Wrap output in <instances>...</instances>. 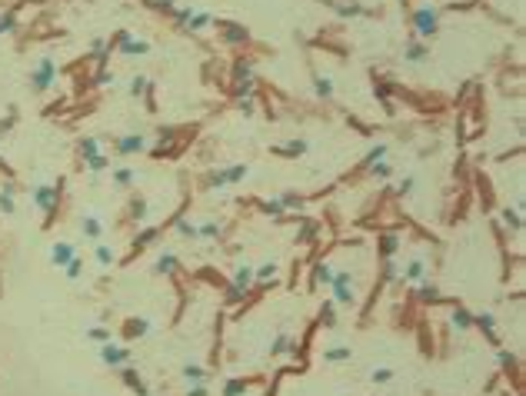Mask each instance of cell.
Returning <instances> with one entry per match:
<instances>
[{
	"label": "cell",
	"instance_id": "obj_1",
	"mask_svg": "<svg viewBox=\"0 0 526 396\" xmlns=\"http://www.w3.org/2000/svg\"><path fill=\"white\" fill-rule=\"evenodd\" d=\"M54 80H57V64L54 60H40V64L33 67V73H30V87L43 94V90L54 87Z\"/></svg>",
	"mask_w": 526,
	"mask_h": 396
},
{
	"label": "cell",
	"instance_id": "obj_2",
	"mask_svg": "<svg viewBox=\"0 0 526 396\" xmlns=\"http://www.w3.org/2000/svg\"><path fill=\"white\" fill-rule=\"evenodd\" d=\"M413 27H416V33H420L423 40H430L433 33H436V27H440L436 10H433V7H420V10L413 14Z\"/></svg>",
	"mask_w": 526,
	"mask_h": 396
},
{
	"label": "cell",
	"instance_id": "obj_3",
	"mask_svg": "<svg viewBox=\"0 0 526 396\" xmlns=\"http://www.w3.org/2000/svg\"><path fill=\"white\" fill-rule=\"evenodd\" d=\"M33 203H37L40 213H54L57 206V190L50 183H37V190H33Z\"/></svg>",
	"mask_w": 526,
	"mask_h": 396
},
{
	"label": "cell",
	"instance_id": "obj_4",
	"mask_svg": "<svg viewBox=\"0 0 526 396\" xmlns=\"http://www.w3.org/2000/svg\"><path fill=\"white\" fill-rule=\"evenodd\" d=\"M330 286H333L336 303H353V283H350V273H333Z\"/></svg>",
	"mask_w": 526,
	"mask_h": 396
},
{
	"label": "cell",
	"instance_id": "obj_5",
	"mask_svg": "<svg viewBox=\"0 0 526 396\" xmlns=\"http://www.w3.org/2000/svg\"><path fill=\"white\" fill-rule=\"evenodd\" d=\"M250 283H253V270L240 267L237 273H233V283H230V300H240V296L250 290Z\"/></svg>",
	"mask_w": 526,
	"mask_h": 396
},
{
	"label": "cell",
	"instance_id": "obj_6",
	"mask_svg": "<svg viewBox=\"0 0 526 396\" xmlns=\"http://www.w3.org/2000/svg\"><path fill=\"white\" fill-rule=\"evenodd\" d=\"M426 57H430V47L423 40H410L407 47H403V60H410V64H423Z\"/></svg>",
	"mask_w": 526,
	"mask_h": 396
},
{
	"label": "cell",
	"instance_id": "obj_7",
	"mask_svg": "<svg viewBox=\"0 0 526 396\" xmlns=\"http://www.w3.org/2000/svg\"><path fill=\"white\" fill-rule=\"evenodd\" d=\"M423 277H426V263H423V256H413V260L403 267V280H410V283H423Z\"/></svg>",
	"mask_w": 526,
	"mask_h": 396
},
{
	"label": "cell",
	"instance_id": "obj_8",
	"mask_svg": "<svg viewBox=\"0 0 526 396\" xmlns=\"http://www.w3.org/2000/svg\"><path fill=\"white\" fill-rule=\"evenodd\" d=\"M73 256H77V253H73L70 243H57L54 250H50V263H54V267H67Z\"/></svg>",
	"mask_w": 526,
	"mask_h": 396
},
{
	"label": "cell",
	"instance_id": "obj_9",
	"mask_svg": "<svg viewBox=\"0 0 526 396\" xmlns=\"http://www.w3.org/2000/svg\"><path fill=\"white\" fill-rule=\"evenodd\" d=\"M120 50H123V54H147L150 43H147V40L130 37V33H120Z\"/></svg>",
	"mask_w": 526,
	"mask_h": 396
},
{
	"label": "cell",
	"instance_id": "obj_10",
	"mask_svg": "<svg viewBox=\"0 0 526 396\" xmlns=\"http://www.w3.org/2000/svg\"><path fill=\"white\" fill-rule=\"evenodd\" d=\"M104 360H107L110 366H120L123 360H127V349L117 346V343H104Z\"/></svg>",
	"mask_w": 526,
	"mask_h": 396
},
{
	"label": "cell",
	"instance_id": "obj_11",
	"mask_svg": "<svg viewBox=\"0 0 526 396\" xmlns=\"http://www.w3.org/2000/svg\"><path fill=\"white\" fill-rule=\"evenodd\" d=\"M450 323H453L460 333H466V330L473 326V317H470V313H466L463 306H456V310H453V317H450Z\"/></svg>",
	"mask_w": 526,
	"mask_h": 396
},
{
	"label": "cell",
	"instance_id": "obj_12",
	"mask_svg": "<svg viewBox=\"0 0 526 396\" xmlns=\"http://www.w3.org/2000/svg\"><path fill=\"white\" fill-rule=\"evenodd\" d=\"M144 147H147V140H144V137H123L117 150H120V153H140Z\"/></svg>",
	"mask_w": 526,
	"mask_h": 396
},
{
	"label": "cell",
	"instance_id": "obj_13",
	"mask_svg": "<svg viewBox=\"0 0 526 396\" xmlns=\"http://www.w3.org/2000/svg\"><path fill=\"white\" fill-rule=\"evenodd\" d=\"M280 157H300V153H306V140H290L283 143V147H277Z\"/></svg>",
	"mask_w": 526,
	"mask_h": 396
},
{
	"label": "cell",
	"instance_id": "obj_14",
	"mask_svg": "<svg viewBox=\"0 0 526 396\" xmlns=\"http://www.w3.org/2000/svg\"><path fill=\"white\" fill-rule=\"evenodd\" d=\"M350 357H353L350 346H330L327 353H323V360H327V363H346Z\"/></svg>",
	"mask_w": 526,
	"mask_h": 396
},
{
	"label": "cell",
	"instance_id": "obj_15",
	"mask_svg": "<svg viewBox=\"0 0 526 396\" xmlns=\"http://www.w3.org/2000/svg\"><path fill=\"white\" fill-rule=\"evenodd\" d=\"M224 37L230 40V43H240V40H247V27H240V24H227V27H224Z\"/></svg>",
	"mask_w": 526,
	"mask_h": 396
},
{
	"label": "cell",
	"instance_id": "obj_16",
	"mask_svg": "<svg viewBox=\"0 0 526 396\" xmlns=\"http://www.w3.org/2000/svg\"><path fill=\"white\" fill-rule=\"evenodd\" d=\"M330 280H333V270L327 267V263H317V267H313V283H327L330 286Z\"/></svg>",
	"mask_w": 526,
	"mask_h": 396
},
{
	"label": "cell",
	"instance_id": "obj_17",
	"mask_svg": "<svg viewBox=\"0 0 526 396\" xmlns=\"http://www.w3.org/2000/svg\"><path fill=\"white\" fill-rule=\"evenodd\" d=\"M473 323H476L479 330L487 333V336H496V333H493V330H496V320H493V313H479V317L473 320Z\"/></svg>",
	"mask_w": 526,
	"mask_h": 396
},
{
	"label": "cell",
	"instance_id": "obj_18",
	"mask_svg": "<svg viewBox=\"0 0 526 396\" xmlns=\"http://www.w3.org/2000/svg\"><path fill=\"white\" fill-rule=\"evenodd\" d=\"M290 346H293V340H290V333H280L277 340H273V346H270V353H290Z\"/></svg>",
	"mask_w": 526,
	"mask_h": 396
},
{
	"label": "cell",
	"instance_id": "obj_19",
	"mask_svg": "<svg viewBox=\"0 0 526 396\" xmlns=\"http://www.w3.org/2000/svg\"><path fill=\"white\" fill-rule=\"evenodd\" d=\"M313 87H317V97H333V80L330 77H313Z\"/></svg>",
	"mask_w": 526,
	"mask_h": 396
},
{
	"label": "cell",
	"instance_id": "obj_20",
	"mask_svg": "<svg viewBox=\"0 0 526 396\" xmlns=\"http://www.w3.org/2000/svg\"><path fill=\"white\" fill-rule=\"evenodd\" d=\"M83 233H87V237H100V233H104V223L97 220V216H87V220H83Z\"/></svg>",
	"mask_w": 526,
	"mask_h": 396
},
{
	"label": "cell",
	"instance_id": "obj_21",
	"mask_svg": "<svg viewBox=\"0 0 526 396\" xmlns=\"http://www.w3.org/2000/svg\"><path fill=\"white\" fill-rule=\"evenodd\" d=\"M253 277H256V280H260V283H270V280H273V277H277V263H263V267H260V270H256Z\"/></svg>",
	"mask_w": 526,
	"mask_h": 396
},
{
	"label": "cell",
	"instance_id": "obj_22",
	"mask_svg": "<svg viewBox=\"0 0 526 396\" xmlns=\"http://www.w3.org/2000/svg\"><path fill=\"white\" fill-rule=\"evenodd\" d=\"M173 270H177V256L173 253H163L157 260V273H173Z\"/></svg>",
	"mask_w": 526,
	"mask_h": 396
},
{
	"label": "cell",
	"instance_id": "obj_23",
	"mask_svg": "<svg viewBox=\"0 0 526 396\" xmlns=\"http://www.w3.org/2000/svg\"><path fill=\"white\" fill-rule=\"evenodd\" d=\"M97 150H100V143H97L94 137H87V140H80V153H83V157H87V160H94V157H97Z\"/></svg>",
	"mask_w": 526,
	"mask_h": 396
},
{
	"label": "cell",
	"instance_id": "obj_24",
	"mask_svg": "<svg viewBox=\"0 0 526 396\" xmlns=\"http://www.w3.org/2000/svg\"><path fill=\"white\" fill-rule=\"evenodd\" d=\"M177 233H180V237H190V240H193V237H200V233H197V227H193L190 220H184V216L177 220Z\"/></svg>",
	"mask_w": 526,
	"mask_h": 396
},
{
	"label": "cell",
	"instance_id": "obj_25",
	"mask_svg": "<svg viewBox=\"0 0 526 396\" xmlns=\"http://www.w3.org/2000/svg\"><path fill=\"white\" fill-rule=\"evenodd\" d=\"M127 330H130V336H144V333L150 330V320H144V317H140V320H130Z\"/></svg>",
	"mask_w": 526,
	"mask_h": 396
},
{
	"label": "cell",
	"instance_id": "obj_26",
	"mask_svg": "<svg viewBox=\"0 0 526 396\" xmlns=\"http://www.w3.org/2000/svg\"><path fill=\"white\" fill-rule=\"evenodd\" d=\"M420 300H426V303H436V300H440V290H436L433 283H423V286H420Z\"/></svg>",
	"mask_w": 526,
	"mask_h": 396
},
{
	"label": "cell",
	"instance_id": "obj_27",
	"mask_svg": "<svg viewBox=\"0 0 526 396\" xmlns=\"http://www.w3.org/2000/svg\"><path fill=\"white\" fill-rule=\"evenodd\" d=\"M197 233L200 237H207V240H216L220 237V223H203V227H197Z\"/></svg>",
	"mask_w": 526,
	"mask_h": 396
},
{
	"label": "cell",
	"instance_id": "obj_28",
	"mask_svg": "<svg viewBox=\"0 0 526 396\" xmlns=\"http://www.w3.org/2000/svg\"><path fill=\"white\" fill-rule=\"evenodd\" d=\"M370 173H373V177H380V180H386V177H390L393 170H390V163H383V160H376V163H370Z\"/></svg>",
	"mask_w": 526,
	"mask_h": 396
},
{
	"label": "cell",
	"instance_id": "obj_29",
	"mask_svg": "<svg viewBox=\"0 0 526 396\" xmlns=\"http://www.w3.org/2000/svg\"><path fill=\"white\" fill-rule=\"evenodd\" d=\"M113 183H117V187H130V183H134V170H127V166L117 170V173H113Z\"/></svg>",
	"mask_w": 526,
	"mask_h": 396
},
{
	"label": "cell",
	"instance_id": "obj_30",
	"mask_svg": "<svg viewBox=\"0 0 526 396\" xmlns=\"http://www.w3.org/2000/svg\"><path fill=\"white\" fill-rule=\"evenodd\" d=\"M503 223H510V230H519V227H523V220H519V213H516V210H510V206L503 210Z\"/></svg>",
	"mask_w": 526,
	"mask_h": 396
},
{
	"label": "cell",
	"instance_id": "obj_31",
	"mask_svg": "<svg viewBox=\"0 0 526 396\" xmlns=\"http://www.w3.org/2000/svg\"><path fill=\"white\" fill-rule=\"evenodd\" d=\"M184 376H187V380H197V383H200L203 376H207V373H203V366H197V363H187V366H184Z\"/></svg>",
	"mask_w": 526,
	"mask_h": 396
},
{
	"label": "cell",
	"instance_id": "obj_32",
	"mask_svg": "<svg viewBox=\"0 0 526 396\" xmlns=\"http://www.w3.org/2000/svg\"><path fill=\"white\" fill-rule=\"evenodd\" d=\"M224 173H227V183H237V180H243L250 170L247 166H230V170H224Z\"/></svg>",
	"mask_w": 526,
	"mask_h": 396
},
{
	"label": "cell",
	"instance_id": "obj_33",
	"mask_svg": "<svg viewBox=\"0 0 526 396\" xmlns=\"http://www.w3.org/2000/svg\"><path fill=\"white\" fill-rule=\"evenodd\" d=\"M320 320H323L327 326H333V323H336V303H327V306H323V313H320Z\"/></svg>",
	"mask_w": 526,
	"mask_h": 396
},
{
	"label": "cell",
	"instance_id": "obj_34",
	"mask_svg": "<svg viewBox=\"0 0 526 396\" xmlns=\"http://www.w3.org/2000/svg\"><path fill=\"white\" fill-rule=\"evenodd\" d=\"M0 210H4V213H14V197H10V187H7V190H0Z\"/></svg>",
	"mask_w": 526,
	"mask_h": 396
},
{
	"label": "cell",
	"instance_id": "obj_35",
	"mask_svg": "<svg viewBox=\"0 0 526 396\" xmlns=\"http://www.w3.org/2000/svg\"><path fill=\"white\" fill-rule=\"evenodd\" d=\"M397 246H400V240L393 237V233H390V237H383V256H393V253H397Z\"/></svg>",
	"mask_w": 526,
	"mask_h": 396
},
{
	"label": "cell",
	"instance_id": "obj_36",
	"mask_svg": "<svg viewBox=\"0 0 526 396\" xmlns=\"http://www.w3.org/2000/svg\"><path fill=\"white\" fill-rule=\"evenodd\" d=\"M243 393H247V386H243V383H240V380L227 383V389H224V396H243Z\"/></svg>",
	"mask_w": 526,
	"mask_h": 396
},
{
	"label": "cell",
	"instance_id": "obj_37",
	"mask_svg": "<svg viewBox=\"0 0 526 396\" xmlns=\"http://www.w3.org/2000/svg\"><path fill=\"white\" fill-rule=\"evenodd\" d=\"M147 213H150L147 200H134V216H137V220H147Z\"/></svg>",
	"mask_w": 526,
	"mask_h": 396
},
{
	"label": "cell",
	"instance_id": "obj_38",
	"mask_svg": "<svg viewBox=\"0 0 526 396\" xmlns=\"http://www.w3.org/2000/svg\"><path fill=\"white\" fill-rule=\"evenodd\" d=\"M107 50H110V43H107V40H100V37H97L94 43H90V54H94V57H104Z\"/></svg>",
	"mask_w": 526,
	"mask_h": 396
},
{
	"label": "cell",
	"instance_id": "obj_39",
	"mask_svg": "<svg viewBox=\"0 0 526 396\" xmlns=\"http://www.w3.org/2000/svg\"><path fill=\"white\" fill-rule=\"evenodd\" d=\"M97 263H104V267H107V263H113V250H110V246H97Z\"/></svg>",
	"mask_w": 526,
	"mask_h": 396
},
{
	"label": "cell",
	"instance_id": "obj_40",
	"mask_svg": "<svg viewBox=\"0 0 526 396\" xmlns=\"http://www.w3.org/2000/svg\"><path fill=\"white\" fill-rule=\"evenodd\" d=\"M153 237H157V230H153V227H150V230H144V233H140V237L134 240V246H147V243H150Z\"/></svg>",
	"mask_w": 526,
	"mask_h": 396
},
{
	"label": "cell",
	"instance_id": "obj_41",
	"mask_svg": "<svg viewBox=\"0 0 526 396\" xmlns=\"http://www.w3.org/2000/svg\"><path fill=\"white\" fill-rule=\"evenodd\" d=\"M263 210H267V213H273V216H280V213H283V203H280V200H267V203H263Z\"/></svg>",
	"mask_w": 526,
	"mask_h": 396
},
{
	"label": "cell",
	"instance_id": "obj_42",
	"mask_svg": "<svg viewBox=\"0 0 526 396\" xmlns=\"http://www.w3.org/2000/svg\"><path fill=\"white\" fill-rule=\"evenodd\" d=\"M90 336H94V340H100V343H110V330H104V326H94V330H90Z\"/></svg>",
	"mask_w": 526,
	"mask_h": 396
},
{
	"label": "cell",
	"instance_id": "obj_43",
	"mask_svg": "<svg viewBox=\"0 0 526 396\" xmlns=\"http://www.w3.org/2000/svg\"><path fill=\"white\" fill-rule=\"evenodd\" d=\"M386 157V147H373V150L367 153V163H376V160H383Z\"/></svg>",
	"mask_w": 526,
	"mask_h": 396
},
{
	"label": "cell",
	"instance_id": "obj_44",
	"mask_svg": "<svg viewBox=\"0 0 526 396\" xmlns=\"http://www.w3.org/2000/svg\"><path fill=\"white\" fill-rule=\"evenodd\" d=\"M393 380V370H373V383H390Z\"/></svg>",
	"mask_w": 526,
	"mask_h": 396
},
{
	"label": "cell",
	"instance_id": "obj_45",
	"mask_svg": "<svg viewBox=\"0 0 526 396\" xmlns=\"http://www.w3.org/2000/svg\"><path fill=\"white\" fill-rule=\"evenodd\" d=\"M413 187H416L413 177H403V180H400V193H403V197H407V193H413Z\"/></svg>",
	"mask_w": 526,
	"mask_h": 396
},
{
	"label": "cell",
	"instance_id": "obj_46",
	"mask_svg": "<svg viewBox=\"0 0 526 396\" xmlns=\"http://www.w3.org/2000/svg\"><path fill=\"white\" fill-rule=\"evenodd\" d=\"M14 27H17V17H14V14L0 17V33H4V30H14Z\"/></svg>",
	"mask_w": 526,
	"mask_h": 396
},
{
	"label": "cell",
	"instance_id": "obj_47",
	"mask_svg": "<svg viewBox=\"0 0 526 396\" xmlns=\"http://www.w3.org/2000/svg\"><path fill=\"white\" fill-rule=\"evenodd\" d=\"M94 83H97V87H107V83H113V73L100 70V73H97V77H94Z\"/></svg>",
	"mask_w": 526,
	"mask_h": 396
},
{
	"label": "cell",
	"instance_id": "obj_48",
	"mask_svg": "<svg viewBox=\"0 0 526 396\" xmlns=\"http://www.w3.org/2000/svg\"><path fill=\"white\" fill-rule=\"evenodd\" d=\"M130 90H134V94H144L147 90V77H134L130 80Z\"/></svg>",
	"mask_w": 526,
	"mask_h": 396
},
{
	"label": "cell",
	"instance_id": "obj_49",
	"mask_svg": "<svg viewBox=\"0 0 526 396\" xmlns=\"http://www.w3.org/2000/svg\"><path fill=\"white\" fill-rule=\"evenodd\" d=\"M67 277H80V256H73V260L67 263Z\"/></svg>",
	"mask_w": 526,
	"mask_h": 396
},
{
	"label": "cell",
	"instance_id": "obj_50",
	"mask_svg": "<svg viewBox=\"0 0 526 396\" xmlns=\"http://www.w3.org/2000/svg\"><path fill=\"white\" fill-rule=\"evenodd\" d=\"M240 110L247 113V117H253V110H256V107H253V100H250V97H243V100H240Z\"/></svg>",
	"mask_w": 526,
	"mask_h": 396
},
{
	"label": "cell",
	"instance_id": "obj_51",
	"mask_svg": "<svg viewBox=\"0 0 526 396\" xmlns=\"http://www.w3.org/2000/svg\"><path fill=\"white\" fill-rule=\"evenodd\" d=\"M280 203H283V210H293V206H296V210H300V200H296L293 193H290V197H283V200H280Z\"/></svg>",
	"mask_w": 526,
	"mask_h": 396
},
{
	"label": "cell",
	"instance_id": "obj_52",
	"mask_svg": "<svg viewBox=\"0 0 526 396\" xmlns=\"http://www.w3.org/2000/svg\"><path fill=\"white\" fill-rule=\"evenodd\" d=\"M376 97H380V100H390V83H376Z\"/></svg>",
	"mask_w": 526,
	"mask_h": 396
},
{
	"label": "cell",
	"instance_id": "obj_53",
	"mask_svg": "<svg viewBox=\"0 0 526 396\" xmlns=\"http://www.w3.org/2000/svg\"><path fill=\"white\" fill-rule=\"evenodd\" d=\"M317 237V223H306V230L300 233V240H313Z\"/></svg>",
	"mask_w": 526,
	"mask_h": 396
},
{
	"label": "cell",
	"instance_id": "obj_54",
	"mask_svg": "<svg viewBox=\"0 0 526 396\" xmlns=\"http://www.w3.org/2000/svg\"><path fill=\"white\" fill-rule=\"evenodd\" d=\"M187 396H207V386H203V383H197L193 389H187Z\"/></svg>",
	"mask_w": 526,
	"mask_h": 396
},
{
	"label": "cell",
	"instance_id": "obj_55",
	"mask_svg": "<svg viewBox=\"0 0 526 396\" xmlns=\"http://www.w3.org/2000/svg\"><path fill=\"white\" fill-rule=\"evenodd\" d=\"M397 277H400V270L393 263H386V280H397Z\"/></svg>",
	"mask_w": 526,
	"mask_h": 396
},
{
	"label": "cell",
	"instance_id": "obj_56",
	"mask_svg": "<svg viewBox=\"0 0 526 396\" xmlns=\"http://www.w3.org/2000/svg\"><path fill=\"white\" fill-rule=\"evenodd\" d=\"M157 7H163V10H173V0H157Z\"/></svg>",
	"mask_w": 526,
	"mask_h": 396
},
{
	"label": "cell",
	"instance_id": "obj_57",
	"mask_svg": "<svg viewBox=\"0 0 526 396\" xmlns=\"http://www.w3.org/2000/svg\"><path fill=\"white\" fill-rule=\"evenodd\" d=\"M0 130H10V117H4V120H0Z\"/></svg>",
	"mask_w": 526,
	"mask_h": 396
}]
</instances>
